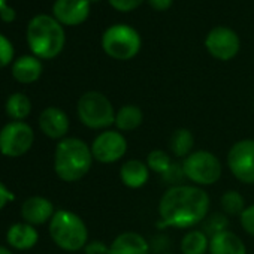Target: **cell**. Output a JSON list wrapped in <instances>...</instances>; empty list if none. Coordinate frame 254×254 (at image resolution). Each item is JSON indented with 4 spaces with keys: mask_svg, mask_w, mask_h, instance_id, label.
<instances>
[{
    "mask_svg": "<svg viewBox=\"0 0 254 254\" xmlns=\"http://www.w3.org/2000/svg\"><path fill=\"white\" fill-rule=\"evenodd\" d=\"M14 59V47L8 38L0 35V67L8 66Z\"/></svg>",
    "mask_w": 254,
    "mask_h": 254,
    "instance_id": "28",
    "label": "cell"
},
{
    "mask_svg": "<svg viewBox=\"0 0 254 254\" xmlns=\"http://www.w3.org/2000/svg\"><path fill=\"white\" fill-rule=\"evenodd\" d=\"M54 18L60 24L78 26L90 15L88 0H56L53 6Z\"/></svg>",
    "mask_w": 254,
    "mask_h": 254,
    "instance_id": "12",
    "label": "cell"
},
{
    "mask_svg": "<svg viewBox=\"0 0 254 254\" xmlns=\"http://www.w3.org/2000/svg\"><path fill=\"white\" fill-rule=\"evenodd\" d=\"M39 127L44 135L51 139H64L69 132V117L63 109L50 106L41 112Z\"/></svg>",
    "mask_w": 254,
    "mask_h": 254,
    "instance_id": "13",
    "label": "cell"
},
{
    "mask_svg": "<svg viewBox=\"0 0 254 254\" xmlns=\"http://www.w3.org/2000/svg\"><path fill=\"white\" fill-rule=\"evenodd\" d=\"M54 214H56V211H54L53 202L42 196H32L21 206L23 218L26 220V223H29L32 226H38V224L51 221Z\"/></svg>",
    "mask_w": 254,
    "mask_h": 254,
    "instance_id": "14",
    "label": "cell"
},
{
    "mask_svg": "<svg viewBox=\"0 0 254 254\" xmlns=\"http://www.w3.org/2000/svg\"><path fill=\"white\" fill-rule=\"evenodd\" d=\"M209 254H247V247L236 233L224 230L209 238Z\"/></svg>",
    "mask_w": 254,
    "mask_h": 254,
    "instance_id": "18",
    "label": "cell"
},
{
    "mask_svg": "<svg viewBox=\"0 0 254 254\" xmlns=\"http://www.w3.org/2000/svg\"><path fill=\"white\" fill-rule=\"evenodd\" d=\"M85 254H109V247L102 241H90L84 247Z\"/></svg>",
    "mask_w": 254,
    "mask_h": 254,
    "instance_id": "31",
    "label": "cell"
},
{
    "mask_svg": "<svg viewBox=\"0 0 254 254\" xmlns=\"http://www.w3.org/2000/svg\"><path fill=\"white\" fill-rule=\"evenodd\" d=\"M144 112L136 105H124L115 114V126L121 132H132L142 124Z\"/></svg>",
    "mask_w": 254,
    "mask_h": 254,
    "instance_id": "20",
    "label": "cell"
},
{
    "mask_svg": "<svg viewBox=\"0 0 254 254\" xmlns=\"http://www.w3.org/2000/svg\"><path fill=\"white\" fill-rule=\"evenodd\" d=\"M78 117L88 129H108L115 124V111L111 100L99 91H87L78 100Z\"/></svg>",
    "mask_w": 254,
    "mask_h": 254,
    "instance_id": "5",
    "label": "cell"
},
{
    "mask_svg": "<svg viewBox=\"0 0 254 254\" xmlns=\"http://www.w3.org/2000/svg\"><path fill=\"white\" fill-rule=\"evenodd\" d=\"M239 221H241L242 229L248 235L254 236V205H250L242 211V214L239 215Z\"/></svg>",
    "mask_w": 254,
    "mask_h": 254,
    "instance_id": "29",
    "label": "cell"
},
{
    "mask_svg": "<svg viewBox=\"0 0 254 254\" xmlns=\"http://www.w3.org/2000/svg\"><path fill=\"white\" fill-rule=\"evenodd\" d=\"M35 141L33 129L24 121H12L0 130V153L6 157L26 154Z\"/></svg>",
    "mask_w": 254,
    "mask_h": 254,
    "instance_id": "8",
    "label": "cell"
},
{
    "mask_svg": "<svg viewBox=\"0 0 254 254\" xmlns=\"http://www.w3.org/2000/svg\"><path fill=\"white\" fill-rule=\"evenodd\" d=\"M42 73V63L38 57L23 56L12 66L14 78L21 84H32L39 79Z\"/></svg>",
    "mask_w": 254,
    "mask_h": 254,
    "instance_id": "19",
    "label": "cell"
},
{
    "mask_svg": "<svg viewBox=\"0 0 254 254\" xmlns=\"http://www.w3.org/2000/svg\"><path fill=\"white\" fill-rule=\"evenodd\" d=\"M109 254H150V245L136 232H123L112 241Z\"/></svg>",
    "mask_w": 254,
    "mask_h": 254,
    "instance_id": "15",
    "label": "cell"
},
{
    "mask_svg": "<svg viewBox=\"0 0 254 254\" xmlns=\"http://www.w3.org/2000/svg\"><path fill=\"white\" fill-rule=\"evenodd\" d=\"M160 254H174V253H160Z\"/></svg>",
    "mask_w": 254,
    "mask_h": 254,
    "instance_id": "38",
    "label": "cell"
},
{
    "mask_svg": "<svg viewBox=\"0 0 254 254\" xmlns=\"http://www.w3.org/2000/svg\"><path fill=\"white\" fill-rule=\"evenodd\" d=\"M14 199H15L14 193H12L3 183H0V209H3L5 205H6L8 202L14 200Z\"/></svg>",
    "mask_w": 254,
    "mask_h": 254,
    "instance_id": "32",
    "label": "cell"
},
{
    "mask_svg": "<svg viewBox=\"0 0 254 254\" xmlns=\"http://www.w3.org/2000/svg\"><path fill=\"white\" fill-rule=\"evenodd\" d=\"M209 250V238L203 230H190L181 239L183 254H205Z\"/></svg>",
    "mask_w": 254,
    "mask_h": 254,
    "instance_id": "23",
    "label": "cell"
},
{
    "mask_svg": "<svg viewBox=\"0 0 254 254\" xmlns=\"http://www.w3.org/2000/svg\"><path fill=\"white\" fill-rule=\"evenodd\" d=\"M50 235L56 245L64 251H78L87 245L88 229L84 220L66 209H59L50 221Z\"/></svg>",
    "mask_w": 254,
    "mask_h": 254,
    "instance_id": "4",
    "label": "cell"
},
{
    "mask_svg": "<svg viewBox=\"0 0 254 254\" xmlns=\"http://www.w3.org/2000/svg\"><path fill=\"white\" fill-rule=\"evenodd\" d=\"M15 9L14 8H11V6H5L2 11H0V18H2L5 23H12L14 20H15Z\"/></svg>",
    "mask_w": 254,
    "mask_h": 254,
    "instance_id": "34",
    "label": "cell"
},
{
    "mask_svg": "<svg viewBox=\"0 0 254 254\" xmlns=\"http://www.w3.org/2000/svg\"><path fill=\"white\" fill-rule=\"evenodd\" d=\"M64 30L50 15H36L27 26V44L39 59H54L64 47Z\"/></svg>",
    "mask_w": 254,
    "mask_h": 254,
    "instance_id": "3",
    "label": "cell"
},
{
    "mask_svg": "<svg viewBox=\"0 0 254 254\" xmlns=\"http://www.w3.org/2000/svg\"><path fill=\"white\" fill-rule=\"evenodd\" d=\"M6 241L15 250H30L38 244L39 233L29 223H15L8 229Z\"/></svg>",
    "mask_w": 254,
    "mask_h": 254,
    "instance_id": "17",
    "label": "cell"
},
{
    "mask_svg": "<svg viewBox=\"0 0 254 254\" xmlns=\"http://www.w3.org/2000/svg\"><path fill=\"white\" fill-rule=\"evenodd\" d=\"M150 169L145 162L138 159H130L121 165L120 180L129 189H141L148 183Z\"/></svg>",
    "mask_w": 254,
    "mask_h": 254,
    "instance_id": "16",
    "label": "cell"
},
{
    "mask_svg": "<svg viewBox=\"0 0 254 254\" xmlns=\"http://www.w3.org/2000/svg\"><path fill=\"white\" fill-rule=\"evenodd\" d=\"M186 178L197 186H212L221 177V163L209 151H193L183 160Z\"/></svg>",
    "mask_w": 254,
    "mask_h": 254,
    "instance_id": "7",
    "label": "cell"
},
{
    "mask_svg": "<svg viewBox=\"0 0 254 254\" xmlns=\"http://www.w3.org/2000/svg\"><path fill=\"white\" fill-rule=\"evenodd\" d=\"M220 205H221V209L226 215H241L242 211L247 208L244 197L236 190L224 191L221 199H220Z\"/></svg>",
    "mask_w": 254,
    "mask_h": 254,
    "instance_id": "24",
    "label": "cell"
},
{
    "mask_svg": "<svg viewBox=\"0 0 254 254\" xmlns=\"http://www.w3.org/2000/svg\"><path fill=\"white\" fill-rule=\"evenodd\" d=\"M109 5L120 12H130L142 5L144 0H108Z\"/></svg>",
    "mask_w": 254,
    "mask_h": 254,
    "instance_id": "30",
    "label": "cell"
},
{
    "mask_svg": "<svg viewBox=\"0 0 254 254\" xmlns=\"http://www.w3.org/2000/svg\"><path fill=\"white\" fill-rule=\"evenodd\" d=\"M5 6H6V0H0V11H2Z\"/></svg>",
    "mask_w": 254,
    "mask_h": 254,
    "instance_id": "36",
    "label": "cell"
},
{
    "mask_svg": "<svg viewBox=\"0 0 254 254\" xmlns=\"http://www.w3.org/2000/svg\"><path fill=\"white\" fill-rule=\"evenodd\" d=\"M5 111L14 121H23L32 112V102L24 93H14L8 97Z\"/></svg>",
    "mask_w": 254,
    "mask_h": 254,
    "instance_id": "22",
    "label": "cell"
},
{
    "mask_svg": "<svg viewBox=\"0 0 254 254\" xmlns=\"http://www.w3.org/2000/svg\"><path fill=\"white\" fill-rule=\"evenodd\" d=\"M127 153V141L123 133L117 130H105L99 133L91 144L93 159L109 165L118 162Z\"/></svg>",
    "mask_w": 254,
    "mask_h": 254,
    "instance_id": "10",
    "label": "cell"
},
{
    "mask_svg": "<svg viewBox=\"0 0 254 254\" xmlns=\"http://www.w3.org/2000/svg\"><path fill=\"white\" fill-rule=\"evenodd\" d=\"M102 48L114 60H130L141 51L139 33L127 24H115L105 30Z\"/></svg>",
    "mask_w": 254,
    "mask_h": 254,
    "instance_id": "6",
    "label": "cell"
},
{
    "mask_svg": "<svg viewBox=\"0 0 254 254\" xmlns=\"http://www.w3.org/2000/svg\"><path fill=\"white\" fill-rule=\"evenodd\" d=\"M0 254H12L6 247H3V245H0Z\"/></svg>",
    "mask_w": 254,
    "mask_h": 254,
    "instance_id": "35",
    "label": "cell"
},
{
    "mask_svg": "<svg viewBox=\"0 0 254 254\" xmlns=\"http://www.w3.org/2000/svg\"><path fill=\"white\" fill-rule=\"evenodd\" d=\"M205 48L208 53L221 62L232 60L241 48L239 36L229 27H214L205 39Z\"/></svg>",
    "mask_w": 254,
    "mask_h": 254,
    "instance_id": "11",
    "label": "cell"
},
{
    "mask_svg": "<svg viewBox=\"0 0 254 254\" xmlns=\"http://www.w3.org/2000/svg\"><path fill=\"white\" fill-rule=\"evenodd\" d=\"M227 165L238 181L254 184V139L235 142L227 153Z\"/></svg>",
    "mask_w": 254,
    "mask_h": 254,
    "instance_id": "9",
    "label": "cell"
},
{
    "mask_svg": "<svg viewBox=\"0 0 254 254\" xmlns=\"http://www.w3.org/2000/svg\"><path fill=\"white\" fill-rule=\"evenodd\" d=\"M88 2L91 3V2H99V0H88Z\"/></svg>",
    "mask_w": 254,
    "mask_h": 254,
    "instance_id": "37",
    "label": "cell"
},
{
    "mask_svg": "<svg viewBox=\"0 0 254 254\" xmlns=\"http://www.w3.org/2000/svg\"><path fill=\"white\" fill-rule=\"evenodd\" d=\"M163 181L168 183V184H172V187L175 186H183L184 180L186 178V174H184V169H183V163H175L172 162V165L169 166V169L162 175Z\"/></svg>",
    "mask_w": 254,
    "mask_h": 254,
    "instance_id": "27",
    "label": "cell"
},
{
    "mask_svg": "<svg viewBox=\"0 0 254 254\" xmlns=\"http://www.w3.org/2000/svg\"><path fill=\"white\" fill-rule=\"evenodd\" d=\"M91 148L78 138L62 139L54 153V171L66 183H75L84 178L91 169Z\"/></svg>",
    "mask_w": 254,
    "mask_h": 254,
    "instance_id": "2",
    "label": "cell"
},
{
    "mask_svg": "<svg viewBox=\"0 0 254 254\" xmlns=\"http://www.w3.org/2000/svg\"><path fill=\"white\" fill-rule=\"evenodd\" d=\"M172 165V160L169 157V154L163 150H153L150 151V154L147 156V166L150 171L163 175L169 166Z\"/></svg>",
    "mask_w": 254,
    "mask_h": 254,
    "instance_id": "26",
    "label": "cell"
},
{
    "mask_svg": "<svg viewBox=\"0 0 254 254\" xmlns=\"http://www.w3.org/2000/svg\"><path fill=\"white\" fill-rule=\"evenodd\" d=\"M227 227L229 218L224 212H214L203 220V232L208 238H212L214 235L227 230Z\"/></svg>",
    "mask_w": 254,
    "mask_h": 254,
    "instance_id": "25",
    "label": "cell"
},
{
    "mask_svg": "<svg viewBox=\"0 0 254 254\" xmlns=\"http://www.w3.org/2000/svg\"><path fill=\"white\" fill-rule=\"evenodd\" d=\"M209 196L194 186H175L165 191L159 202V214L163 226L190 229L208 217Z\"/></svg>",
    "mask_w": 254,
    "mask_h": 254,
    "instance_id": "1",
    "label": "cell"
},
{
    "mask_svg": "<svg viewBox=\"0 0 254 254\" xmlns=\"http://www.w3.org/2000/svg\"><path fill=\"white\" fill-rule=\"evenodd\" d=\"M174 0H148V3L156 11H166L172 6Z\"/></svg>",
    "mask_w": 254,
    "mask_h": 254,
    "instance_id": "33",
    "label": "cell"
},
{
    "mask_svg": "<svg viewBox=\"0 0 254 254\" xmlns=\"http://www.w3.org/2000/svg\"><path fill=\"white\" fill-rule=\"evenodd\" d=\"M193 147H194V136L189 129H184V127L177 129L169 138V148L172 154L183 160L193 153Z\"/></svg>",
    "mask_w": 254,
    "mask_h": 254,
    "instance_id": "21",
    "label": "cell"
}]
</instances>
